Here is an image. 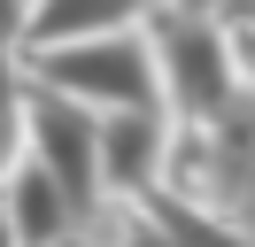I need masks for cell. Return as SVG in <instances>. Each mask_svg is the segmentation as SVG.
<instances>
[{
    "label": "cell",
    "mask_w": 255,
    "mask_h": 247,
    "mask_svg": "<svg viewBox=\"0 0 255 247\" xmlns=\"http://www.w3.org/2000/svg\"><path fill=\"white\" fill-rule=\"evenodd\" d=\"M23 70H31V85L62 93V101L93 108V116L170 108V101H162V54H155V31H116V39L47 46V54H23Z\"/></svg>",
    "instance_id": "6da1fadb"
},
{
    "label": "cell",
    "mask_w": 255,
    "mask_h": 247,
    "mask_svg": "<svg viewBox=\"0 0 255 247\" xmlns=\"http://www.w3.org/2000/svg\"><path fill=\"white\" fill-rule=\"evenodd\" d=\"M155 54H162V101H170L178 124H209L232 108L240 54H232V31L209 8H170L155 23Z\"/></svg>",
    "instance_id": "7a4b0ae2"
},
{
    "label": "cell",
    "mask_w": 255,
    "mask_h": 247,
    "mask_svg": "<svg viewBox=\"0 0 255 247\" xmlns=\"http://www.w3.org/2000/svg\"><path fill=\"white\" fill-rule=\"evenodd\" d=\"M31 162H47L85 216L109 209V185H101V116L62 101V93H47V85H31Z\"/></svg>",
    "instance_id": "3957f363"
},
{
    "label": "cell",
    "mask_w": 255,
    "mask_h": 247,
    "mask_svg": "<svg viewBox=\"0 0 255 247\" xmlns=\"http://www.w3.org/2000/svg\"><path fill=\"white\" fill-rule=\"evenodd\" d=\"M170 108H139V116H101V185L116 201H147L162 185V154H170Z\"/></svg>",
    "instance_id": "277c9868"
},
{
    "label": "cell",
    "mask_w": 255,
    "mask_h": 247,
    "mask_svg": "<svg viewBox=\"0 0 255 247\" xmlns=\"http://www.w3.org/2000/svg\"><path fill=\"white\" fill-rule=\"evenodd\" d=\"M0 209H8V224H16L23 247H70V240H78V224H85V209L62 193V178H54L47 162H31V154L8 170Z\"/></svg>",
    "instance_id": "5b68a950"
},
{
    "label": "cell",
    "mask_w": 255,
    "mask_h": 247,
    "mask_svg": "<svg viewBox=\"0 0 255 247\" xmlns=\"http://www.w3.org/2000/svg\"><path fill=\"white\" fill-rule=\"evenodd\" d=\"M147 8H155V0H31L16 54H47V46H78V39L147 31Z\"/></svg>",
    "instance_id": "8992f818"
},
{
    "label": "cell",
    "mask_w": 255,
    "mask_h": 247,
    "mask_svg": "<svg viewBox=\"0 0 255 247\" xmlns=\"http://www.w3.org/2000/svg\"><path fill=\"white\" fill-rule=\"evenodd\" d=\"M23 154H31V70L16 46H0V185Z\"/></svg>",
    "instance_id": "52a82bcc"
},
{
    "label": "cell",
    "mask_w": 255,
    "mask_h": 247,
    "mask_svg": "<svg viewBox=\"0 0 255 247\" xmlns=\"http://www.w3.org/2000/svg\"><path fill=\"white\" fill-rule=\"evenodd\" d=\"M116 247H186L147 201H116Z\"/></svg>",
    "instance_id": "ba28073f"
},
{
    "label": "cell",
    "mask_w": 255,
    "mask_h": 247,
    "mask_svg": "<svg viewBox=\"0 0 255 247\" xmlns=\"http://www.w3.org/2000/svg\"><path fill=\"white\" fill-rule=\"evenodd\" d=\"M23 15H31V0H0V46H23Z\"/></svg>",
    "instance_id": "9c48e42d"
},
{
    "label": "cell",
    "mask_w": 255,
    "mask_h": 247,
    "mask_svg": "<svg viewBox=\"0 0 255 247\" xmlns=\"http://www.w3.org/2000/svg\"><path fill=\"white\" fill-rule=\"evenodd\" d=\"M232 54H240V85H255V31H232Z\"/></svg>",
    "instance_id": "30bf717a"
},
{
    "label": "cell",
    "mask_w": 255,
    "mask_h": 247,
    "mask_svg": "<svg viewBox=\"0 0 255 247\" xmlns=\"http://www.w3.org/2000/svg\"><path fill=\"white\" fill-rule=\"evenodd\" d=\"M0 247H23V240H16V224H8V209H0Z\"/></svg>",
    "instance_id": "8fae6325"
},
{
    "label": "cell",
    "mask_w": 255,
    "mask_h": 247,
    "mask_svg": "<svg viewBox=\"0 0 255 247\" xmlns=\"http://www.w3.org/2000/svg\"><path fill=\"white\" fill-rule=\"evenodd\" d=\"M240 31H255V0H240Z\"/></svg>",
    "instance_id": "7c38bea8"
},
{
    "label": "cell",
    "mask_w": 255,
    "mask_h": 247,
    "mask_svg": "<svg viewBox=\"0 0 255 247\" xmlns=\"http://www.w3.org/2000/svg\"><path fill=\"white\" fill-rule=\"evenodd\" d=\"M70 247H78V240H70Z\"/></svg>",
    "instance_id": "4fadbf2b"
}]
</instances>
